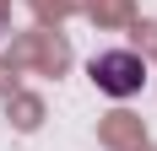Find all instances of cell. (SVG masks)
I'll use <instances>...</instances> for the list:
<instances>
[{
  "label": "cell",
  "mask_w": 157,
  "mask_h": 151,
  "mask_svg": "<svg viewBox=\"0 0 157 151\" xmlns=\"http://www.w3.org/2000/svg\"><path fill=\"white\" fill-rule=\"evenodd\" d=\"M87 76L98 81L103 97H136V92L146 87V60L136 49H103V54H92Z\"/></svg>",
  "instance_id": "1"
}]
</instances>
